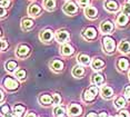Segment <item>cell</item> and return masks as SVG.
<instances>
[{"label":"cell","instance_id":"cell-1","mask_svg":"<svg viewBox=\"0 0 130 117\" xmlns=\"http://www.w3.org/2000/svg\"><path fill=\"white\" fill-rule=\"evenodd\" d=\"M62 10L64 14H67L68 16H73V15L77 14L78 11V6H77L73 1H67L66 4L63 5Z\"/></svg>","mask_w":130,"mask_h":117},{"label":"cell","instance_id":"cell-2","mask_svg":"<svg viewBox=\"0 0 130 117\" xmlns=\"http://www.w3.org/2000/svg\"><path fill=\"white\" fill-rule=\"evenodd\" d=\"M102 44H103V48H105V50L107 51L108 54H111L112 51L115 50V48H116V45H115V40L112 39L111 37H105L102 40Z\"/></svg>","mask_w":130,"mask_h":117},{"label":"cell","instance_id":"cell-3","mask_svg":"<svg viewBox=\"0 0 130 117\" xmlns=\"http://www.w3.org/2000/svg\"><path fill=\"white\" fill-rule=\"evenodd\" d=\"M39 38H40L41 41L48 44L52 40V38H54V31H52L51 29H45V30H42L40 32Z\"/></svg>","mask_w":130,"mask_h":117},{"label":"cell","instance_id":"cell-4","mask_svg":"<svg viewBox=\"0 0 130 117\" xmlns=\"http://www.w3.org/2000/svg\"><path fill=\"white\" fill-rule=\"evenodd\" d=\"M56 39L59 44H64L70 39V35L67 30H58L56 32Z\"/></svg>","mask_w":130,"mask_h":117},{"label":"cell","instance_id":"cell-5","mask_svg":"<svg viewBox=\"0 0 130 117\" xmlns=\"http://www.w3.org/2000/svg\"><path fill=\"white\" fill-rule=\"evenodd\" d=\"M84 12L86 15V17L89 18V19H96L97 17H98V10H97L96 7H93V6H87V7L85 8Z\"/></svg>","mask_w":130,"mask_h":117},{"label":"cell","instance_id":"cell-6","mask_svg":"<svg viewBox=\"0 0 130 117\" xmlns=\"http://www.w3.org/2000/svg\"><path fill=\"white\" fill-rule=\"evenodd\" d=\"M4 86L7 89H9V90H14V89L18 88L19 85H18V82H17L14 78H12V77H7L4 80Z\"/></svg>","mask_w":130,"mask_h":117},{"label":"cell","instance_id":"cell-7","mask_svg":"<svg viewBox=\"0 0 130 117\" xmlns=\"http://www.w3.org/2000/svg\"><path fill=\"white\" fill-rule=\"evenodd\" d=\"M105 8L109 12H116L119 9V5L115 0H106L105 1Z\"/></svg>","mask_w":130,"mask_h":117},{"label":"cell","instance_id":"cell-8","mask_svg":"<svg viewBox=\"0 0 130 117\" xmlns=\"http://www.w3.org/2000/svg\"><path fill=\"white\" fill-rule=\"evenodd\" d=\"M82 36H84V38L91 40V39H94L97 37V30L93 27H88L82 30Z\"/></svg>","mask_w":130,"mask_h":117},{"label":"cell","instance_id":"cell-9","mask_svg":"<svg viewBox=\"0 0 130 117\" xmlns=\"http://www.w3.org/2000/svg\"><path fill=\"white\" fill-rule=\"evenodd\" d=\"M100 30L103 34H110V32L113 30V23L109 20H103V21L100 23Z\"/></svg>","mask_w":130,"mask_h":117},{"label":"cell","instance_id":"cell-10","mask_svg":"<svg viewBox=\"0 0 130 117\" xmlns=\"http://www.w3.org/2000/svg\"><path fill=\"white\" fill-rule=\"evenodd\" d=\"M82 113V108L80 105L78 104H71L69 106V115L70 116H73V117H77V116H80Z\"/></svg>","mask_w":130,"mask_h":117},{"label":"cell","instance_id":"cell-11","mask_svg":"<svg viewBox=\"0 0 130 117\" xmlns=\"http://www.w3.org/2000/svg\"><path fill=\"white\" fill-rule=\"evenodd\" d=\"M29 54H30V48H29L27 45H20L17 49V56L19 58H25L27 57Z\"/></svg>","mask_w":130,"mask_h":117},{"label":"cell","instance_id":"cell-12","mask_svg":"<svg viewBox=\"0 0 130 117\" xmlns=\"http://www.w3.org/2000/svg\"><path fill=\"white\" fill-rule=\"evenodd\" d=\"M128 21H129V16H127V15H125L123 12H121V14H119L117 16L116 23L119 27H125V26H127Z\"/></svg>","mask_w":130,"mask_h":117},{"label":"cell","instance_id":"cell-13","mask_svg":"<svg viewBox=\"0 0 130 117\" xmlns=\"http://www.w3.org/2000/svg\"><path fill=\"white\" fill-rule=\"evenodd\" d=\"M50 68L54 71H56V73H59V71H61L63 69V62L61 60H59V59H55V60H52L50 62Z\"/></svg>","mask_w":130,"mask_h":117},{"label":"cell","instance_id":"cell-14","mask_svg":"<svg viewBox=\"0 0 130 117\" xmlns=\"http://www.w3.org/2000/svg\"><path fill=\"white\" fill-rule=\"evenodd\" d=\"M40 11H41V8H40V6H38L37 4H31L28 7V14H29V16H31V17H37L38 15L40 14Z\"/></svg>","mask_w":130,"mask_h":117},{"label":"cell","instance_id":"cell-15","mask_svg":"<svg viewBox=\"0 0 130 117\" xmlns=\"http://www.w3.org/2000/svg\"><path fill=\"white\" fill-rule=\"evenodd\" d=\"M35 26V21L30 18H23L21 20V28L22 30H30Z\"/></svg>","mask_w":130,"mask_h":117},{"label":"cell","instance_id":"cell-16","mask_svg":"<svg viewBox=\"0 0 130 117\" xmlns=\"http://www.w3.org/2000/svg\"><path fill=\"white\" fill-rule=\"evenodd\" d=\"M101 96L103 98H106V99L111 98L112 96H113V90H112V88H110L109 86H103L101 88Z\"/></svg>","mask_w":130,"mask_h":117},{"label":"cell","instance_id":"cell-17","mask_svg":"<svg viewBox=\"0 0 130 117\" xmlns=\"http://www.w3.org/2000/svg\"><path fill=\"white\" fill-rule=\"evenodd\" d=\"M118 48H119V50L122 54H128V53H130V43L128 40H122L119 44Z\"/></svg>","mask_w":130,"mask_h":117},{"label":"cell","instance_id":"cell-18","mask_svg":"<svg viewBox=\"0 0 130 117\" xmlns=\"http://www.w3.org/2000/svg\"><path fill=\"white\" fill-rule=\"evenodd\" d=\"M84 74H85V68L82 66L77 65L72 68V76H75L76 78H80Z\"/></svg>","mask_w":130,"mask_h":117},{"label":"cell","instance_id":"cell-19","mask_svg":"<svg viewBox=\"0 0 130 117\" xmlns=\"http://www.w3.org/2000/svg\"><path fill=\"white\" fill-rule=\"evenodd\" d=\"M105 80V77L102 76L101 74H94L92 75V78H91V83L93 85H101Z\"/></svg>","mask_w":130,"mask_h":117},{"label":"cell","instance_id":"cell-20","mask_svg":"<svg viewBox=\"0 0 130 117\" xmlns=\"http://www.w3.org/2000/svg\"><path fill=\"white\" fill-rule=\"evenodd\" d=\"M78 62L79 64H81L82 66H88L90 64V57L88 55H84V54H81V55L78 56Z\"/></svg>","mask_w":130,"mask_h":117},{"label":"cell","instance_id":"cell-21","mask_svg":"<svg viewBox=\"0 0 130 117\" xmlns=\"http://www.w3.org/2000/svg\"><path fill=\"white\" fill-rule=\"evenodd\" d=\"M43 7L46 10L52 11L56 8V0H43Z\"/></svg>","mask_w":130,"mask_h":117},{"label":"cell","instance_id":"cell-22","mask_svg":"<svg viewBox=\"0 0 130 117\" xmlns=\"http://www.w3.org/2000/svg\"><path fill=\"white\" fill-rule=\"evenodd\" d=\"M39 100H40L41 104H43L47 106V105H50L51 103H54V97L50 95H41Z\"/></svg>","mask_w":130,"mask_h":117},{"label":"cell","instance_id":"cell-23","mask_svg":"<svg viewBox=\"0 0 130 117\" xmlns=\"http://www.w3.org/2000/svg\"><path fill=\"white\" fill-rule=\"evenodd\" d=\"M73 48L70 46V45H63L62 47H61V54H62L63 56H71L73 54Z\"/></svg>","mask_w":130,"mask_h":117},{"label":"cell","instance_id":"cell-24","mask_svg":"<svg viewBox=\"0 0 130 117\" xmlns=\"http://www.w3.org/2000/svg\"><path fill=\"white\" fill-rule=\"evenodd\" d=\"M91 66H92V68L94 70H99V69H101V68L105 66V62H103L101 59H99V58H94L92 62H91Z\"/></svg>","mask_w":130,"mask_h":117},{"label":"cell","instance_id":"cell-25","mask_svg":"<svg viewBox=\"0 0 130 117\" xmlns=\"http://www.w3.org/2000/svg\"><path fill=\"white\" fill-rule=\"evenodd\" d=\"M94 98H96V95H93L92 93H91L89 89H87V90H85L84 93V100L87 101V103H90V101H93Z\"/></svg>","mask_w":130,"mask_h":117},{"label":"cell","instance_id":"cell-26","mask_svg":"<svg viewBox=\"0 0 130 117\" xmlns=\"http://www.w3.org/2000/svg\"><path fill=\"white\" fill-rule=\"evenodd\" d=\"M118 67H119L120 70H126L127 68L129 67V61L127 60L126 58H121L118 61Z\"/></svg>","mask_w":130,"mask_h":117},{"label":"cell","instance_id":"cell-27","mask_svg":"<svg viewBox=\"0 0 130 117\" xmlns=\"http://www.w3.org/2000/svg\"><path fill=\"white\" fill-rule=\"evenodd\" d=\"M125 106H126V99L123 97H118L116 101H115V107H116L117 109H120Z\"/></svg>","mask_w":130,"mask_h":117},{"label":"cell","instance_id":"cell-28","mask_svg":"<svg viewBox=\"0 0 130 117\" xmlns=\"http://www.w3.org/2000/svg\"><path fill=\"white\" fill-rule=\"evenodd\" d=\"M17 68V62L13 61V60H9L6 62V70L10 71V73H12V71L16 70Z\"/></svg>","mask_w":130,"mask_h":117},{"label":"cell","instance_id":"cell-29","mask_svg":"<svg viewBox=\"0 0 130 117\" xmlns=\"http://www.w3.org/2000/svg\"><path fill=\"white\" fill-rule=\"evenodd\" d=\"M16 77L20 82H23V80L26 79V71L23 69H18L16 71Z\"/></svg>","mask_w":130,"mask_h":117},{"label":"cell","instance_id":"cell-30","mask_svg":"<svg viewBox=\"0 0 130 117\" xmlns=\"http://www.w3.org/2000/svg\"><path fill=\"white\" fill-rule=\"evenodd\" d=\"M13 113H16L17 115L21 116L23 113H25V107L22 106V105H16V106L13 107Z\"/></svg>","mask_w":130,"mask_h":117},{"label":"cell","instance_id":"cell-31","mask_svg":"<svg viewBox=\"0 0 130 117\" xmlns=\"http://www.w3.org/2000/svg\"><path fill=\"white\" fill-rule=\"evenodd\" d=\"M54 114H55L56 117H58V116L62 115V114H66V113H64V108H63V107L57 106V107H56V108L54 109Z\"/></svg>","mask_w":130,"mask_h":117},{"label":"cell","instance_id":"cell-32","mask_svg":"<svg viewBox=\"0 0 130 117\" xmlns=\"http://www.w3.org/2000/svg\"><path fill=\"white\" fill-rule=\"evenodd\" d=\"M122 12L127 15V16H130V5L128 4V2H126L125 5H123L122 7Z\"/></svg>","mask_w":130,"mask_h":117},{"label":"cell","instance_id":"cell-33","mask_svg":"<svg viewBox=\"0 0 130 117\" xmlns=\"http://www.w3.org/2000/svg\"><path fill=\"white\" fill-rule=\"evenodd\" d=\"M10 0H0V6L1 8H9L10 7Z\"/></svg>","mask_w":130,"mask_h":117},{"label":"cell","instance_id":"cell-34","mask_svg":"<svg viewBox=\"0 0 130 117\" xmlns=\"http://www.w3.org/2000/svg\"><path fill=\"white\" fill-rule=\"evenodd\" d=\"M52 97H54V105H59L60 104V101H61V97H60V95L59 94H54V96H52Z\"/></svg>","mask_w":130,"mask_h":117},{"label":"cell","instance_id":"cell-35","mask_svg":"<svg viewBox=\"0 0 130 117\" xmlns=\"http://www.w3.org/2000/svg\"><path fill=\"white\" fill-rule=\"evenodd\" d=\"M78 4L81 7H87V6H90V0H78Z\"/></svg>","mask_w":130,"mask_h":117},{"label":"cell","instance_id":"cell-36","mask_svg":"<svg viewBox=\"0 0 130 117\" xmlns=\"http://www.w3.org/2000/svg\"><path fill=\"white\" fill-rule=\"evenodd\" d=\"M1 113H2V115H8V114L10 113V109H9V107L8 106H6V105H4L2 106V108H1Z\"/></svg>","mask_w":130,"mask_h":117},{"label":"cell","instance_id":"cell-37","mask_svg":"<svg viewBox=\"0 0 130 117\" xmlns=\"http://www.w3.org/2000/svg\"><path fill=\"white\" fill-rule=\"evenodd\" d=\"M89 90L96 96H97V94H98V88H97V86H91L89 88Z\"/></svg>","mask_w":130,"mask_h":117},{"label":"cell","instance_id":"cell-38","mask_svg":"<svg viewBox=\"0 0 130 117\" xmlns=\"http://www.w3.org/2000/svg\"><path fill=\"white\" fill-rule=\"evenodd\" d=\"M7 48H8V43L7 41H5V40H1V50L2 51H5Z\"/></svg>","mask_w":130,"mask_h":117},{"label":"cell","instance_id":"cell-39","mask_svg":"<svg viewBox=\"0 0 130 117\" xmlns=\"http://www.w3.org/2000/svg\"><path fill=\"white\" fill-rule=\"evenodd\" d=\"M116 117H129V114H128V112L123 110V112H120Z\"/></svg>","mask_w":130,"mask_h":117},{"label":"cell","instance_id":"cell-40","mask_svg":"<svg viewBox=\"0 0 130 117\" xmlns=\"http://www.w3.org/2000/svg\"><path fill=\"white\" fill-rule=\"evenodd\" d=\"M125 95H126V97L130 100V86H127V87H126V89H125Z\"/></svg>","mask_w":130,"mask_h":117},{"label":"cell","instance_id":"cell-41","mask_svg":"<svg viewBox=\"0 0 130 117\" xmlns=\"http://www.w3.org/2000/svg\"><path fill=\"white\" fill-rule=\"evenodd\" d=\"M6 117H21V116L17 115L16 113H9V114H8V115H6Z\"/></svg>","mask_w":130,"mask_h":117},{"label":"cell","instance_id":"cell-42","mask_svg":"<svg viewBox=\"0 0 130 117\" xmlns=\"http://www.w3.org/2000/svg\"><path fill=\"white\" fill-rule=\"evenodd\" d=\"M26 117H37V116H36V114H35L34 112H30V113H28L27 115H26Z\"/></svg>","mask_w":130,"mask_h":117},{"label":"cell","instance_id":"cell-43","mask_svg":"<svg viewBox=\"0 0 130 117\" xmlns=\"http://www.w3.org/2000/svg\"><path fill=\"white\" fill-rule=\"evenodd\" d=\"M98 117H108V114L106 113V112H101V113H100L99 115H98Z\"/></svg>","mask_w":130,"mask_h":117},{"label":"cell","instance_id":"cell-44","mask_svg":"<svg viewBox=\"0 0 130 117\" xmlns=\"http://www.w3.org/2000/svg\"><path fill=\"white\" fill-rule=\"evenodd\" d=\"M6 8H1V18H5V16H6Z\"/></svg>","mask_w":130,"mask_h":117},{"label":"cell","instance_id":"cell-45","mask_svg":"<svg viewBox=\"0 0 130 117\" xmlns=\"http://www.w3.org/2000/svg\"><path fill=\"white\" fill-rule=\"evenodd\" d=\"M87 117H98V116H96V114H94L93 112H90V113L87 115Z\"/></svg>","mask_w":130,"mask_h":117},{"label":"cell","instance_id":"cell-46","mask_svg":"<svg viewBox=\"0 0 130 117\" xmlns=\"http://www.w3.org/2000/svg\"><path fill=\"white\" fill-rule=\"evenodd\" d=\"M4 97H5V95H4V92H2V90H1V101H2V100H4Z\"/></svg>","mask_w":130,"mask_h":117},{"label":"cell","instance_id":"cell-47","mask_svg":"<svg viewBox=\"0 0 130 117\" xmlns=\"http://www.w3.org/2000/svg\"><path fill=\"white\" fill-rule=\"evenodd\" d=\"M58 117H67L66 114H62V115H60V116H58Z\"/></svg>","mask_w":130,"mask_h":117},{"label":"cell","instance_id":"cell-48","mask_svg":"<svg viewBox=\"0 0 130 117\" xmlns=\"http://www.w3.org/2000/svg\"><path fill=\"white\" fill-rule=\"evenodd\" d=\"M127 2H128V4L130 5V0H127Z\"/></svg>","mask_w":130,"mask_h":117},{"label":"cell","instance_id":"cell-49","mask_svg":"<svg viewBox=\"0 0 130 117\" xmlns=\"http://www.w3.org/2000/svg\"><path fill=\"white\" fill-rule=\"evenodd\" d=\"M129 79H130V73H129Z\"/></svg>","mask_w":130,"mask_h":117}]
</instances>
